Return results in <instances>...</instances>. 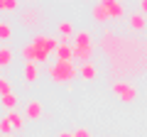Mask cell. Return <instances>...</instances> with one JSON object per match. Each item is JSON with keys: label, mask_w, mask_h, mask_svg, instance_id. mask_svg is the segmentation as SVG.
Segmentation results:
<instances>
[{"label": "cell", "mask_w": 147, "mask_h": 137, "mask_svg": "<svg viewBox=\"0 0 147 137\" xmlns=\"http://www.w3.org/2000/svg\"><path fill=\"white\" fill-rule=\"evenodd\" d=\"M57 61H74V44L71 39H59V47L54 49Z\"/></svg>", "instance_id": "cell-3"}, {"label": "cell", "mask_w": 147, "mask_h": 137, "mask_svg": "<svg viewBox=\"0 0 147 137\" xmlns=\"http://www.w3.org/2000/svg\"><path fill=\"white\" fill-rule=\"evenodd\" d=\"M47 74H49V79L54 81V83H71L76 76H79V66L76 64H71V61H54L52 66L47 68Z\"/></svg>", "instance_id": "cell-1"}, {"label": "cell", "mask_w": 147, "mask_h": 137, "mask_svg": "<svg viewBox=\"0 0 147 137\" xmlns=\"http://www.w3.org/2000/svg\"><path fill=\"white\" fill-rule=\"evenodd\" d=\"M12 37V27L7 20H0V42H7Z\"/></svg>", "instance_id": "cell-17"}, {"label": "cell", "mask_w": 147, "mask_h": 137, "mask_svg": "<svg viewBox=\"0 0 147 137\" xmlns=\"http://www.w3.org/2000/svg\"><path fill=\"white\" fill-rule=\"evenodd\" d=\"M49 59V52H44V49H37V64H42Z\"/></svg>", "instance_id": "cell-22"}, {"label": "cell", "mask_w": 147, "mask_h": 137, "mask_svg": "<svg viewBox=\"0 0 147 137\" xmlns=\"http://www.w3.org/2000/svg\"><path fill=\"white\" fill-rule=\"evenodd\" d=\"M37 79V64L34 61H25V83H32Z\"/></svg>", "instance_id": "cell-15"}, {"label": "cell", "mask_w": 147, "mask_h": 137, "mask_svg": "<svg viewBox=\"0 0 147 137\" xmlns=\"http://www.w3.org/2000/svg\"><path fill=\"white\" fill-rule=\"evenodd\" d=\"M20 54H22V59H25V61H34V64H37V47H34L32 42H30V44H25Z\"/></svg>", "instance_id": "cell-13"}, {"label": "cell", "mask_w": 147, "mask_h": 137, "mask_svg": "<svg viewBox=\"0 0 147 137\" xmlns=\"http://www.w3.org/2000/svg\"><path fill=\"white\" fill-rule=\"evenodd\" d=\"M7 93H12V88H10V81H7L5 76H0V98H3V95H7Z\"/></svg>", "instance_id": "cell-19"}, {"label": "cell", "mask_w": 147, "mask_h": 137, "mask_svg": "<svg viewBox=\"0 0 147 137\" xmlns=\"http://www.w3.org/2000/svg\"><path fill=\"white\" fill-rule=\"evenodd\" d=\"M79 74H81V79H84V81H93L96 74H98V71H96V64L93 61L81 64V66H79Z\"/></svg>", "instance_id": "cell-9"}, {"label": "cell", "mask_w": 147, "mask_h": 137, "mask_svg": "<svg viewBox=\"0 0 147 137\" xmlns=\"http://www.w3.org/2000/svg\"><path fill=\"white\" fill-rule=\"evenodd\" d=\"M74 137H91V132L86 130V127H76V130H74Z\"/></svg>", "instance_id": "cell-23"}, {"label": "cell", "mask_w": 147, "mask_h": 137, "mask_svg": "<svg viewBox=\"0 0 147 137\" xmlns=\"http://www.w3.org/2000/svg\"><path fill=\"white\" fill-rule=\"evenodd\" d=\"M103 5L108 7L110 20H113V17H118V20H120V17L125 15V7H123V3H118V0H103Z\"/></svg>", "instance_id": "cell-7"}, {"label": "cell", "mask_w": 147, "mask_h": 137, "mask_svg": "<svg viewBox=\"0 0 147 137\" xmlns=\"http://www.w3.org/2000/svg\"><path fill=\"white\" fill-rule=\"evenodd\" d=\"M10 64H12V49L0 47V66H10Z\"/></svg>", "instance_id": "cell-18"}, {"label": "cell", "mask_w": 147, "mask_h": 137, "mask_svg": "<svg viewBox=\"0 0 147 137\" xmlns=\"http://www.w3.org/2000/svg\"><path fill=\"white\" fill-rule=\"evenodd\" d=\"M71 42H74V47H91V44H93V37H91L88 30H79L74 34Z\"/></svg>", "instance_id": "cell-8"}, {"label": "cell", "mask_w": 147, "mask_h": 137, "mask_svg": "<svg viewBox=\"0 0 147 137\" xmlns=\"http://www.w3.org/2000/svg\"><path fill=\"white\" fill-rule=\"evenodd\" d=\"M5 137H12V135H5Z\"/></svg>", "instance_id": "cell-26"}, {"label": "cell", "mask_w": 147, "mask_h": 137, "mask_svg": "<svg viewBox=\"0 0 147 137\" xmlns=\"http://www.w3.org/2000/svg\"><path fill=\"white\" fill-rule=\"evenodd\" d=\"M93 54H96V44H91V47H74V59H79L81 64H88L93 59Z\"/></svg>", "instance_id": "cell-6"}, {"label": "cell", "mask_w": 147, "mask_h": 137, "mask_svg": "<svg viewBox=\"0 0 147 137\" xmlns=\"http://www.w3.org/2000/svg\"><path fill=\"white\" fill-rule=\"evenodd\" d=\"M57 137H74V132H66V130H61V132H59Z\"/></svg>", "instance_id": "cell-24"}, {"label": "cell", "mask_w": 147, "mask_h": 137, "mask_svg": "<svg viewBox=\"0 0 147 137\" xmlns=\"http://www.w3.org/2000/svg\"><path fill=\"white\" fill-rule=\"evenodd\" d=\"M110 88H113V93H115L123 103H132V100L137 98V88L132 83H127V81H113Z\"/></svg>", "instance_id": "cell-2"}, {"label": "cell", "mask_w": 147, "mask_h": 137, "mask_svg": "<svg viewBox=\"0 0 147 137\" xmlns=\"http://www.w3.org/2000/svg\"><path fill=\"white\" fill-rule=\"evenodd\" d=\"M42 115H44L42 103H39L37 98H27V105H25V118H27V120H39Z\"/></svg>", "instance_id": "cell-5"}, {"label": "cell", "mask_w": 147, "mask_h": 137, "mask_svg": "<svg viewBox=\"0 0 147 137\" xmlns=\"http://www.w3.org/2000/svg\"><path fill=\"white\" fill-rule=\"evenodd\" d=\"M7 120L12 122V127H15V130H22V127H25V115H20V113L17 110H12V113H7Z\"/></svg>", "instance_id": "cell-14"}, {"label": "cell", "mask_w": 147, "mask_h": 137, "mask_svg": "<svg viewBox=\"0 0 147 137\" xmlns=\"http://www.w3.org/2000/svg\"><path fill=\"white\" fill-rule=\"evenodd\" d=\"M10 130H12V122L7 120V118H0V135H3V137L10 135Z\"/></svg>", "instance_id": "cell-20"}, {"label": "cell", "mask_w": 147, "mask_h": 137, "mask_svg": "<svg viewBox=\"0 0 147 137\" xmlns=\"http://www.w3.org/2000/svg\"><path fill=\"white\" fill-rule=\"evenodd\" d=\"M93 20H96V22H108V20H110V15H108V7L103 5V0L93 5Z\"/></svg>", "instance_id": "cell-10"}, {"label": "cell", "mask_w": 147, "mask_h": 137, "mask_svg": "<svg viewBox=\"0 0 147 137\" xmlns=\"http://www.w3.org/2000/svg\"><path fill=\"white\" fill-rule=\"evenodd\" d=\"M140 10H142V12H147V0H140Z\"/></svg>", "instance_id": "cell-25"}, {"label": "cell", "mask_w": 147, "mask_h": 137, "mask_svg": "<svg viewBox=\"0 0 147 137\" xmlns=\"http://www.w3.org/2000/svg\"><path fill=\"white\" fill-rule=\"evenodd\" d=\"M0 105H3V108H7V110H15V108H17V95L15 93H7V95H3V98H0Z\"/></svg>", "instance_id": "cell-16"}, {"label": "cell", "mask_w": 147, "mask_h": 137, "mask_svg": "<svg viewBox=\"0 0 147 137\" xmlns=\"http://www.w3.org/2000/svg\"><path fill=\"white\" fill-rule=\"evenodd\" d=\"M32 44H34L37 49H44V52L54 54V49L59 47V39L49 37V34H34V37H32Z\"/></svg>", "instance_id": "cell-4"}, {"label": "cell", "mask_w": 147, "mask_h": 137, "mask_svg": "<svg viewBox=\"0 0 147 137\" xmlns=\"http://www.w3.org/2000/svg\"><path fill=\"white\" fill-rule=\"evenodd\" d=\"M130 27H132V30H137V32H142L147 27L145 15H142V12H132V15H130Z\"/></svg>", "instance_id": "cell-11"}, {"label": "cell", "mask_w": 147, "mask_h": 137, "mask_svg": "<svg viewBox=\"0 0 147 137\" xmlns=\"http://www.w3.org/2000/svg\"><path fill=\"white\" fill-rule=\"evenodd\" d=\"M57 27H59V34H61V39H69V37L74 39V34H76V30H74V25H71V22L61 20V22H59Z\"/></svg>", "instance_id": "cell-12"}, {"label": "cell", "mask_w": 147, "mask_h": 137, "mask_svg": "<svg viewBox=\"0 0 147 137\" xmlns=\"http://www.w3.org/2000/svg\"><path fill=\"white\" fill-rule=\"evenodd\" d=\"M0 10H17V0H0Z\"/></svg>", "instance_id": "cell-21"}]
</instances>
